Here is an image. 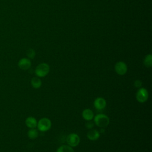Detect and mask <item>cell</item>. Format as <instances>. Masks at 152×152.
<instances>
[{"instance_id": "obj_1", "label": "cell", "mask_w": 152, "mask_h": 152, "mask_svg": "<svg viewBox=\"0 0 152 152\" xmlns=\"http://www.w3.org/2000/svg\"><path fill=\"white\" fill-rule=\"evenodd\" d=\"M94 123L99 127L104 128L108 126L110 122L109 118L105 114L99 113L93 118Z\"/></svg>"}, {"instance_id": "obj_2", "label": "cell", "mask_w": 152, "mask_h": 152, "mask_svg": "<svg viewBox=\"0 0 152 152\" xmlns=\"http://www.w3.org/2000/svg\"><path fill=\"white\" fill-rule=\"evenodd\" d=\"M50 67L46 63H41L39 64L35 68L34 73L36 77L42 78L46 77L49 72Z\"/></svg>"}, {"instance_id": "obj_3", "label": "cell", "mask_w": 152, "mask_h": 152, "mask_svg": "<svg viewBox=\"0 0 152 152\" xmlns=\"http://www.w3.org/2000/svg\"><path fill=\"white\" fill-rule=\"evenodd\" d=\"M52 126L51 121L48 118H42L38 122L37 124V130L41 132H46L50 129Z\"/></svg>"}, {"instance_id": "obj_4", "label": "cell", "mask_w": 152, "mask_h": 152, "mask_svg": "<svg viewBox=\"0 0 152 152\" xmlns=\"http://www.w3.org/2000/svg\"><path fill=\"white\" fill-rule=\"evenodd\" d=\"M135 97L139 103H145L148 99V92L147 90L142 87L138 88Z\"/></svg>"}, {"instance_id": "obj_5", "label": "cell", "mask_w": 152, "mask_h": 152, "mask_svg": "<svg viewBox=\"0 0 152 152\" xmlns=\"http://www.w3.org/2000/svg\"><path fill=\"white\" fill-rule=\"evenodd\" d=\"M80 142V138L79 135L75 133H71L66 137L67 144L71 147H77Z\"/></svg>"}, {"instance_id": "obj_6", "label": "cell", "mask_w": 152, "mask_h": 152, "mask_svg": "<svg viewBox=\"0 0 152 152\" xmlns=\"http://www.w3.org/2000/svg\"><path fill=\"white\" fill-rule=\"evenodd\" d=\"M115 70L118 75H124L128 71V67L124 62L119 61L116 63L115 65Z\"/></svg>"}, {"instance_id": "obj_7", "label": "cell", "mask_w": 152, "mask_h": 152, "mask_svg": "<svg viewBox=\"0 0 152 152\" xmlns=\"http://www.w3.org/2000/svg\"><path fill=\"white\" fill-rule=\"evenodd\" d=\"M94 107L98 110H102L104 109L106 106V101L103 97H97L93 103Z\"/></svg>"}, {"instance_id": "obj_8", "label": "cell", "mask_w": 152, "mask_h": 152, "mask_svg": "<svg viewBox=\"0 0 152 152\" xmlns=\"http://www.w3.org/2000/svg\"><path fill=\"white\" fill-rule=\"evenodd\" d=\"M31 65V62L30 59L27 58H23L20 59L18 62V67L23 70L28 69Z\"/></svg>"}, {"instance_id": "obj_9", "label": "cell", "mask_w": 152, "mask_h": 152, "mask_svg": "<svg viewBox=\"0 0 152 152\" xmlns=\"http://www.w3.org/2000/svg\"><path fill=\"white\" fill-rule=\"evenodd\" d=\"M87 137L90 141H96L100 137V133L96 129H90L87 133Z\"/></svg>"}, {"instance_id": "obj_10", "label": "cell", "mask_w": 152, "mask_h": 152, "mask_svg": "<svg viewBox=\"0 0 152 152\" xmlns=\"http://www.w3.org/2000/svg\"><path fill=\"white\" fill-rule=\"evenodd\" d=\"M94 116V113L90 109H85L82 112V117L84 120L87 121H91Z\"/></svg>"}, {"instance_id": "obj_11", "label": "cell", "mask_w": 152, "mask_h": 152, "mask_svg": "<svg viewBox=\"0 0 152 152\" xmlns=\"http://www.w3.org/2000/svg\"><path fill=\"white\" fill-rule=\"evenodd\" d=\"M25 124L29 128H36L37 127V121L35 118L33 116H28L26 118Z\"/></svg>"}, {"instance_id": "obj_12", "label": "cell", "mask_w": 152, "mask_h": 152, "mask_svg": "<svg viewBox=\"0 0 152 152\" xmlns=\"http://www.w3.org/2000/svg\"><path fill=\"white\" fill-rule=\"evenodd\" d=\"M31 86L36 89H38L40 88L42 84V82L41 79L38 77H33L31 80Z\"/></svg>"}, {"instance_id": "obj_13", "label": "cell", "mask_w": 152, "mask_h": 152, "mask_svg": "<svg viewBox=\"0 0 152 152\" xmlns=\"http://www.w3.org/2000/svg\"><path fill=\"white\" fill-rule=\"evenodd\" d=\"M39 132L36 128H30L27 132V136L30 139L33 140L38 137Z\"/></svg>"}, {"instance_id": "obj_14", "label": "cell", "mask_w": 152, "mask_h": 152, "mask_svg": "<svg viewBox=\"0 0 152 152\" xmlns=\"http://www.w3.org/2000/svg\"><path fill=\"white\" fill-rule=\"evenodd\" d=\"M56 152H74L72 147L68 145H62L56 150Z\"/></svg>"}, {"instance_id": "obj_15", "label": "cell", "mask_w": 152, "mask_h": 152, "mask_svg": "<svg viewBox=\"0 0 152 152\" xmlns=\"http://www.w3.org/2000/svg\"><path fill=\"white\" fill-rule=\"evenodd\" d=\"M144 64L147 68H150L152 66V55L148 54L145 56L144 59Z\"/></svg>"}, {"instance_id": "obj_16", "label": "cell", "mask_w": 152, "mask_h": 152, "mask_svg": "<svg viewBox=\"0 0 152 152\" xmlns=\"http://www.w3.org/2000/svg\"><path fill=\"white\" fill-rule=\"evenodd\" d=\"M26 55L28 59H33L36 55L35 50L32 48H30L27 50Z\"/></svg>"}, {"instance_id": "obj_17", "label": "cell", "mask_w": 152, "mask_h": 152, "mask_svg": "<svg viewBox=\"0 0 152 152\" xmlns=\"http://www.w3.org/2000/svg\"><path fill=\"white\" fill-rule=\"evenodd\" d=\"M142 83L140 80H137L134 83V86H135V87L138 88H140L142 87Z\"/></svg>"}, {"instance_id": "obj_18", "label": "cell", "mask_w": 152, "mask_h": 152, "mask_svg": "<svg viewBox=\"0 0 152 152\" xmlns=\"http://www.w3.org/2000/svg\"><path fill=\"white\" fill-rule=\"evenodd\" d=\"M94 126V123L92 122L91 121H87V122L86 124V126L88 128V129H91Z\"/></svg>"}]
</instances>
